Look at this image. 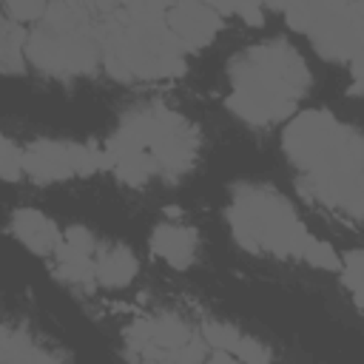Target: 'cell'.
<instances>
[{"label": "cell", "mask_w": 364, "mask_h": 364, "mask_svg": "<svg viewBox=\"0 0 364 364\" xmlns=\"http://www.w3.org/2000/svg\"><path fill=\"white\" fill-rule=\"evenodd\" d=\"M165 23L185 48L210 46L222 28L219 9H213L205 0H173L165 14Z\"/></svg>", "instance_id": "obj_8"}, {"label": "cell", "mask_w": 364, "mask_h": 364, "mask_svg": "<svg viewBox=\"0 0 364 364\" xmlns=\"http://www.w3.org/2000/svg\"><path fill=\"white\" fill-rule=\"evenodd\" d=\"M287 159L301 171V188L330 210L364 219V134L330 111L296 114L282 136Z\"/></svg>", "instance_id": "obj_1"}, {"label": "cell", "mask_w": 364, "mask_h": 364, "mask_svg": "<svg viewBox=\"0 0 364 364\" xmlns=\"http://www.w3.org/2000/svg\"><path fill=\"white\" fill-rule=\"evenodd\" d=\"M264 3H270L273 9H282V11H290V9H296V6H301L304 0H264Z\"/></svg>", "instance_id": "obj_20"}, {"label": "cell", "mask_w": 364, "mask_h": 364, "mask_svg": "<svg viewBox=\"0 0 364 364\" xmlns=\"http://www.w3.org/2000/svg\"><path fill=\"white\" fill-rule=\"evenodd\" d=\"M3 9L14 23H37L43 20L48 0H3Z\"/></svg>", "instance_id": "obj_16"}, {"label": "cell", "mask_w": 364, "mask_h": 364, "mask_svg": "<svg viewBox=\"0 0 364 364\" xmlns=\"http://www.w3.org/2000/svg\"><path fill=\"white\" fill-rule=\"evenodd\" d=\"M0 173L6 182H17L23 176V148H17L9 136H3L0 145Z\"/></svg>", "instance_id": "obj_17"}, {"label": "cell", "mask_w": 364, "mask_h": 364, "mask_svg": "<svg viewBox=\"0 0 364 364\" xmlns=\"http://www.w3.org/2000/svg\"><path fill=\"white\" fill-rule=\"evenodd\" d=\"M205 3H210V6H213V9H219V11L239 14V17H245V20H247V23H253V26H259V23H262L259 9H262V3H264V0H205Z\"/></svg>", "instance_id": "obj_18"}, {"label": "cell", "mask_w": 364, "mask_h": 364, "mask_svg": "<svg viewBox=\"0 0 364 364\" xmlns=\"http://www.w3.org/2000/svg\"><path fill=\"white\" fill-rule=\"evenodd\" d=\"M233 239L250 253L301 259L310 230L299 219L290 199L262 182H239L225 208Z\"/></svg>", "instance_id": "obj_3"}, {"label": "cell", "mask_w": 364, "mask_h": 364, "mask_svg": "<svg viewBox=\"0 0 364 364\" xmlns=\"http://www.w3.org/2000/svg\"><path fill=\"white\" fill-rule=\"evenodd\" d=\"M0 358H3V361H48L51 353H48L46 347H40L37 341H31V338L26 336V330L6 327V330H3Z\"/></svg>", "instance_id": "obj_12"}, {"label": "cell", "mask_w": 364, "mask_h": 364, "mask_svg": "<svg viewBox=\"0 0 364 364\" xmlns=\"http://www.w3.org/2000/svg\"><path fill=\"white\" fill-rule=\"evenodd\" d=\"M353 77H355V80L364 85V48H361V51L353 57Z\"/></svg>", "instance_id": "obj_19"}, {"label": "cell", "mask_w": 364, "mask_h": 364, "mask_svg": "<svg viewBox=\"0 0 364 364\" xmlns=\"http://www.w3.org/2000/svg\"><path fill=\"white\" fill-rule=\"evenodd\" d=\"M105 165V151L68 139H34L23 148V173L37 182L91 176Z\"/></svg>", "instance_id": "obj_6"}, {"label": "cell", "mask_w": 364, "mask_h": 364, "mask_svg": "<svg viewBox=\"0 0 364 364\" xmlns=\"http://www.w3.org/2000/svg\"><path fill=\"white\" fill-rule=\"evenodd\" d=\"M225 105L250 125L287 119L310 88V68L287 40H264L239 51L228 65Z\"/></svg>", "instance_id": "obj_2"}, {"label": "cell", "mask_w": 364, "mask_h": 364, "mask_svg": "<svg viewBox=\"0 0 364 364\" xmlns=\"http://www.w3.org/2000/svg\"><path fill=\"white\" fill-rule=\"evenodd\" d=\"M139 264L128 247H105L97 253V282L105 287H125L136 276Z\"/></svg>", "instance_id": "obj_11"}, {"label": "cell", "mask_w": 364, "mask_h": 364, "mask_svg": "<svg viewBox=\"0 0 364 364\" xmlns=\"http://www.w3.org/2000/svg\"><path fill=\"white\" fill-rule=\"evenodd\" d=\"M196 247H199V233L182 222H162L151 233V250L162 262L179 270L196 259Z\"/></svg>", "instance_id": "obj_9"}, {"label": "cell", "mask_w": 364, "mask_h": 364, "mask_svg": "<svg viewBox=\"0 0 364 364\" xmlns=\"http://www.w3.org/2000/svg\"><path fill=\"white\" fill-rule=\"evenodd\" d=\"M341 282L344 287L350 290V296L355 299V304L364 310V247H355V250H347L341 256Z\"/></svg>", "instance_id": "obj_14"}, {"label": "cell", "mask_w": 364, "mask_h": 364, "mask_svg": "<svg viewBox=\"0 0 364 364\" xmlns=\"http://www.w3.org/2000/svg\"><path fill=\"white\" fill-rule=\"evenodd\" d=\"M287 23L307 34L313 48L333 63H353L364 48V0H304Z\"/></svg>", "instance_id": "obj_5"}, {"label": "cell", "mask_w": 364, "mask_h": 364, "mask_svg": "<svg viewBox=\"0 0 364 364\" xmlns=\"http://www.w3.org/2000/svg\"><path fill=\"white\" fill-rule=\"evenodd\" d=\"M301 259L307 264H313V267H321V270H338L341 267V256L333 250V245H327L324 239H316L313 233H310V239L304 245Z\"/></svg>", "instance_id": "obj_15"}, {"label": "cell", "mask_w": 364, "mask_h": 364, "mask_svg": "<svg viewBox=\"0 0 364 364\" xmlns=\"http://www.w3.org/2000/svg\"><path fill=\"white\" fill-rule=\"evenodd\" d=\"M23 48H26V31L11 17H6L0 31V63L6 71L23 68Z\"/></svg>", "instance_id": "obj_13"}, {"label": "cell", "mask_w": 364, "mask_h": 364, "mask_svg": "<svg viewBox=\"0 0 364 364\" xmlns=\"http://www.w3.org/2000/svg\"><path fill=\"white\" fill-rule=\"evenodd\" d=\"M11 233L37 256H46V253H57L63 236L54 225V219H48L46 213L34 210V208H20L11 213V222H9Z\"/></svg>", "instance_id": "obj_10"}, {"label": "cell", "mask_w": 364, "mask_h": 364, "mask_svg": "<svg viewBox=\"0 0 364 364\" xmlns=\"http://www.w3.org/2000/svg\"><path fill=\"white\" fill-rule=\"evenodd\" d=\"M199 145V131L188 117L165 105H145L122 117L105 154L139 151L156 162L159 176H182L193 168Z\"/></svg>", "instance_id": "obj_4"}, {"label": "cell", "mask_w": 364, "mask_h": 364, "mask_svg": "<svg viewBox=\"0 0 364 364\" xmlns=\"http://www.w3.org/2000/svg\"><path fill=\"white\" fill-rule=\"evenodd\" d=\"M131 344L145 347L148 355H159V358H205V350L196 347V341L191 338L188 327L179 318H139L134 321L131 333H128Z\"/></svg>", "instance_id": "obj_7"}]
</instances>
